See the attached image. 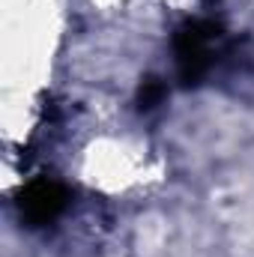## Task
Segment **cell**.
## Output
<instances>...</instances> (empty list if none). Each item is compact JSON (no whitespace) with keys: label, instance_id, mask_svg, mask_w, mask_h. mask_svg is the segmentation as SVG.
I'll list each match as a JSON object with an SVG mask.
<instances>
[{"label":"cell","instance_id":"6da1fadb","mask_svg":"<svg viewBox=\"0 0 254 257\" xmlns=\"http://www.w3.org/2000/svg\"><path fill=\"white\" fill-rule=\"evenodd\" d=\"M218 27L209 21H191L177 33V60H180V75L186 84H197L200 75L209 66V45L215 39Z\"/></svg>","mask_w":254,"mask_h":257},{"label":"cell","instance_id":"7a4b0ae2","mask_svg":"<svg viewBox=\"0 0 254 257\" xmlns=\"http://www.w3.org/2000/svg\"><path fill=\"white\" fill-rule=\"evenodd\" d=\"M63 206H66L63 186H57V183H51V180L33 183V186L24 192V197H21V212H24V218H27L30 224H45V221H51Z\"/></svg>","mask_w":254,"mask_h":257},{"label":"cell","instance_id":"3957f363","mask_svg":"<svg viewBox=\"0 0 254 257\" xmlns=\"http://www.w3.org/2000/svg\"><path fill=\"white\" fill-rule=\"evenodd\" d=\"M162 99H165V84H162V81H156V78H147V81L141 84V93H138L141 108H144V111H150V108H156Z\"/></svg>","mask_w":254,"mask_h":257}]
</instances>
